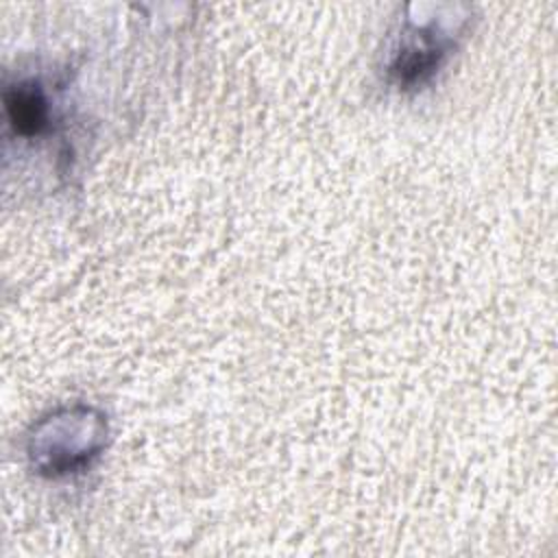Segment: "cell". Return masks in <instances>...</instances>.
Returning <instances> with one entry per match:
<instances>
[{"label": "cell", "mask_w": 558, "mask_h": 558, "mask_svg": "<svg viewBox=\"0 0 558 558\" xmlns=\"http://www.w3.org/2000/svg\"><path fill=\"white\" fill-rule=\"evenodd\" d=\"M4 109L11 129L22 137L41 135L48 126L50 109L44 89L33 81H22L4 89Z\"/></svg>", "instance_id": "cell-3"}, {"label": "cell", "mask_w": 558, "mask_h": 558, "mask_svg": "<svg viewBox=\"0 0 558 558\" xmlns=\"http://www.w3.org/2000/svg\"><path fill=\"white\" fill-rule=\"evenodd\" d=\"M107 416L92 405H68L44 416L28 436V460L39 475L81 473L102 451Z\"/></svg>", "instance_id": "cell-1"}, {"label": "cell", "mask_w": 558, "mask_h": 558, "mask_svg": "<svg viewBox=\"0 0 558 558\" xmlns=\"http://www.w3.org/2000/svg\"><path fill=\"white\" fill-rule=\"evenodd\" d=\"M453 50V37L436 22H405L386 63L388 81L399 89L425 85Z\"/></svg>", "instance_id": "cell-2"}]
</instances>
